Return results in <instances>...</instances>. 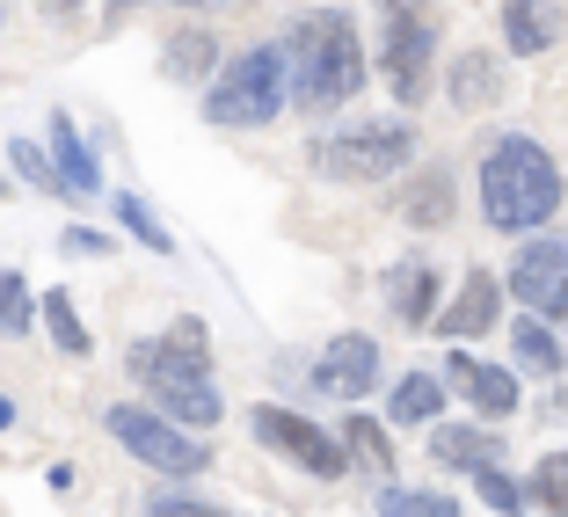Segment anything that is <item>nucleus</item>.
I'll return each mask as SVG.
<instances>
[{
    "mask_svg": "<svg viewBox=\"0 0 568 517\" xmlns=\"http://www.w3.org/2000/svg\"><path fill=\"white\" fill-rule=\"evenodd\" d=\"M102 423H110V437H118L132 459H146L153 474H175V481H183V474H204V467H212L204 437L183 430V423L168 416V408H132V401H118V408H110Z\"/></svg>",
    "mask_w": 568,
    "mask_h": 517,
    "instance_id": "nucleus-7",
    "label": "nucleus"
},
{
    "mask_svg": "<svg viewBox=\"0 0 568 517\" xmlns=\"http://www.w3.org/2000/svg\"><path fill=\"white\" fill-rule=\"evenodd\" d=\"M402 219L408 226H445L452 219V168H423L416 183L402 190Z\"/></svg>",
    "mask_w": 568,
    "mask_h": 517,
    "instance_id": "nucleus-21",
    "label": "nucleus"
},
{
    "mask_svg": "<svg viewBox=\"0 0 568 517\" xmlns=\"http://www.w3.org/2000/svg\"><path fill=\"white\" fill-rule=\"evenodd\" d=\"M445 386L467 401L474 416H488V423H510V416H518V401H525L518 372H510V365H488V357H474V351H452L445 357Z\"/></svg>",
    "mask_w": 568,
    "mask_h": 517,
    "instance_id": "nucleus-10",
    "label": "nucleus"
},
{
    "mask_svg": "<svg viewBox=\"0 0 568 517\" xmlns=\"http://www.w3.org/2000/svg\"><path fill=\"white\" fill-rule=\"evenodd\" d=\"M568 30L561 0H503V51L510 59H539V51H554Z\"/></svg>",
    "mask_w": 568,
    "mask_h": 517,
    "instance_id": "nucleus-13",
    "label": "nucleus"
},
{
    "mask_svg": "<svg viewBox=\"0 0 568 517\" xmlns=\"http://www.w3.org/2000/svg\"><path fill=\"white\" fill-rule=\"evenodd\" d=\"M510 357H518L532 379H561V372H568L561 335H554V321H539V314H518V321H510Z\"/></svg>",
    "mask_w": 568,
    "mask_h": 517,
    "instance_id": "nucleus-18",
    "label": "nucleus"
},
{
    "mask_svg": "<svg viewBox=\"0 0 568 517\" xmlns=\"http://www.w3.org/2000/svg\"><path fill=\"white\" fill-rule=\"evenodd\" d=\"M284 102H292L284 44H248L241 59H226V67L212 73V88H204V118H212L219 132H263Z\"/></svg>",
    "mask_w": 568,
    "mask_h": 517,
    "instance_id": "nucleus-4",
    "label": "nucleus"
},
{
    "mask_svg": "<svg viewBox=\"0 0 568 517\" xmlns=\"http://www.w3.org/2000/svg\"><path fill=\"white\" fill-rule=\"evenodd\" d=\"M59 249H67V255H110V234H95V226H67Z\"/></svg>",
    "mask_w": 568,
    "mask_h": 517,
    "instance_id": "nucleus-31",
    "label": "nucleus"
},
{
    "mask_svg": "<svg viewBox=\"0 0 568 517\" xmlns=\"http://www.w3.org/2000/svg\"><path fill=\"white\" fill-rule=\"evenodd\" d=\"M379 517H459L445 488H379Z\"/></svg>",
    "mask_w": 568,
    "mask_h": 517,
    "instance_id": "nucleus-23",
    "label": "nucleus"
},
{
    "mask_svg": "<svg viewBox=\"0 0 568 517\" xmlns=\"http://www.w3.org/2000/svg\"><path fill=\"white\" fill-rule=\"evenodd\" d=\"M212 67V37L204 30H175L161 51V73H175V81H197V73Z\"/></svg>",
    "mask_w": 568,
    "mask_h": 517,
    "instance_id": "nucleus-26",
    "label": "nucleus"
},
{
    "mask_svg": "<svg viewBox=\"0 0 568 517\" xmlns=\"http://www.w3.org/2000/svg\"><path fill=\"white\" fill-rule=\"evenodd\" d=\"M416 161V124L408 118H365V124H343L314 146V168L328 183H386Z\"/></svg>",
    "mask_w": 568,
    "mask_h": 517,
    "instance_id": "nucleus-6",
    "label": "nucleus"
},
{
    "mask_svg": "<svg viewBox=\"0 0 568 517\" xmlns=\"http://www.w3.org/2000/svg\"><path fill=\"white\" fill-rule=\"evenodd\" d=\"M474 481H481V503H488V510H496V517H518L525 503H532V488H525L518 474H503V467H481V474H474Z\"/></svg>",
    "mask_w": 568,
    "mask_h": 517,
    "instance_id": "nucleus-29",
    "label": "nucleus"
},
{
    "mask_svg": "<svg viewBox=\"0 0 568 517\" xmlns=\"http://www.w3.org/2000/svg\"><path fill=\"white\" fill-rule=\"evenodd\" d=\"M445 95H452V110H488V102H503V59L496 51H459Z\"/></svg>",
    "mask_w": 568,
    "mask_h": 517,
    "instance_id": "nucleus-17",
    "label": "nucleus"
},
{
    "mask_svg": "<svg viewBox=\"0 0 568 517\" xmlns=\"http://www.w3.org/2000/svg\"><path fill=\"white\" fill-rule=\"evenodd\" d=\"M0 430H16V401L0 394Z\"/></svg>",
    "mask_w": 568,
    "mask_h": 517,
    "instance_id": "nucleus-32",
    "label": "nucleus"
},
{
    "mask_svg": "<svg viewBox=\"0 0 568 517\" xmlns=\"http://www.w3.org/2000/svg\"><path fill=\"white\" fill-rule=\"evenodd\" d=\"M379 81L416 110L437 81V0H379Z\"/></svg>",
    "mask_w": 568,
    "mask_h": 517,
    "instance_id": "nucleus-5",
    "label": "nucleus"
},
{
    "mask_svg": "<svg viewBox=\"0 0 568 517\" xmlns=\"http://www.w3.org/2000/svg\"><path fill=\"white\" fill-rule=\"evenodd\" d=\"M554 212H561V168H554V153L525 132H503L481 153V219L496 234H539Z\"/></svg>",
    "mask_w": 568,
    "mask_h": 517,
    "instance_id": "nucleus-2",
    "label": "nucleus"
},
{
    "mask_svg": "<svg viewBox=\"0 0 568 517\" xmlns=\"http://www.w3.org/2000/svg\"><path fill=\"white\" fill-rule=\"evenodd\" d=\"M248 430L263 437L270 452H284L292 467H306L314 481H343V474H351V452L335 445L321 423L292 416V408H277V401H255V408H248Z\"/></svg>",
    "mask_w": 568,
    "mask_h": 517,
    "instance_id": "nucleus-8",
    "label": "nucleus"
},
{
    "mask_svg": "<svg viewBox=\"0 0 568 517\" xmlns=\"http://www.w3.org/2000/svg\"><path fill=\"white\" fill-rule=\"evenodd\" d=\"M175 8H197V0H175Z\"/></svg>",
    "mask_w": 568,
    "mask_h": 517,
    "instance_id": "nucleus-33",
    "label": "nucleus"
},
{
    "mask_svg": "<svg viewBox=\"0 0 568 517\" xmlns=\"http://www.w3.org/2000/svg\"><path fill=\"white\" fill-rule=\"evenodd\" d=\"M30 321H44V306L30 300V284H22L16 270H0V335H22Z\"/></svg>",
    "mask_w": 568,
    "mask_h": 517,
    "instance_id": "nucleus-28",
    "label": "nucleus"
},
{
    "mask_svg": "<svg viewBox=\"0 0 568 517\" xmlns=\"http://www.w3.org/2000/svg\"><path fill=\"white\" fill-rule=\"evenodd\" d=\"M8 168H16L30 190H44V197H67V175H59V161H51L44 146H30V139H16V146H8Z\"/></svg>",
    "mask_w": 568,
    "mask_h": 517,
    "instance_id": "nucleus-24",
    "label": "nucleus"
},
{
    "mask_svg": "<svg viewBox=\"0 0 568 517\" xmlns=\"http://www.w3.org/2000/svg\"><path fill=\"white\" fill-rule=\"evenodd\" d=\"M525 488H532V503L547 517H568V452H547V459L525 474Z\"/></svg>",
    "mask_w": 568,
    "mask_h": 517,
    "instance_id": "nucleus-25",
    "label": "nucleus"
},
{
    "mask_svg": "<svg viewBox=\"0 0 568 517\" xmlns=\"http://www.w3.org/2000/svg\"><path fill=\"white\" fill-rule=\"evenodd\" d=\"M284 67H292V102L306 118H328L365 88V37L343 8H314L284 30Z\"/></svg>",
    "mask_w": 568,
    "mask_h": 517,
    "instance_id": "nucleus-1",
    "label": "nucleus"
},
{
    "mask_svg": "<svg viewBox=\"0 0 568 517\" xmlns=\"http://www.w3.org/2000/svg\"><path fill=\"white\" fill-rule=\"evenodd\" d=\"M132 379L183 430H212L219 423V386H212V365H204V321H175L168 335L132 343Z\"/></svg>",
    "mask_w": 568,
    "mask_h": 517,
    "instance_id": "nucleus-3",
    "label": "nucleus"
},
{
    "mask_svg": "<svg viewBox=\"0 0 568 517\" xmlns=\"http://www.w3.org/2000/svg\"><path fill=\"white\" fill-rule=\"evenodd\" d=\"M343 452H351V459L372 474V481H394V437H386V423L343 416Z\"/></svg>",
    "mask_w": 568,
    "mask_h": 517,
    "instance_id": "nucleus-20",
    "label": "nucleus"
},
{
    "mask_svg": "<svg viewBox=\"0 0 568 517\" xmlns=\"http://www.w3.org/2000/svg\"><path fill=\"white\" fill-rule=\"evenodd\" d=\"M430 459H437V467L481 474V467H503V437L474 430V423H437V430H430Z\"/></svg>",
    "mask_w": 568,
    "mask_h": 517,
    "instance_id": "nucleus-16",
    "label": "nucleus"
},
{
    "mask_svg": "<svg viewBox=\"0 0 568 517\" xmlns=\"http://www.w3.org/2000/svg\"><path fill=\"white\" fill-rule=\"evenodd\" d=\"M496 314H503V277L496 270H467V277H459V300H452L430 328L445 335V343H474V335L496 328Z\"/></svg>",
    "mask_w": 568,
    "mask_h": 517,
    "instance_id": "nucleus-12",
    "label": "nucleus"
},
{
    "mask_svg": "<svg viewBox=\"0 0 568 517\" xmlns=\"http://www.w3.org/2000/svg\"><path fill=\"white\" fill-rule=\"evenodd\" d=\"M51 161H59V175H67V197H73V204H81V197H95V190H102L95 146H88V139H81V124H73L67 110L51 118Z\"/></svg>",
    "mask_w": 568,
    "mask_h": 517,
    "instance_id": "nucleus-15",
    "label": "nucleus"
},
{
    "mask_svg": "<svg viewBox=\"0 0 568 517\" xmlns=\"http://www.w3.org/2000/svg\"><path fill=\"white\" fill-rule=\"evenodd\" d=\"M510 300H518L525 314L568 328V241L561 234H532L518 249V263H510Z\"/></svg>",
    "mask_w": 568,
    "mask_h": 517,
    "instance_id": "nucleus-9",
    "label": "nucleus"
},
{
    "mask_svg": "<svg viewBox=\"0 0 568 517\" xmlns=\"http://www.w3.org/2000/svg\"><path fill=\"white\" fill-rule=\"evenodd\" d=\"M314 386L335 394V401H365L372 386H379V343H372L365 328L335 335L328 351H321V365H314Z\"/></svg>",
    "mask_w": 568,
    "mask_h": 517,
    "instance_id": "nucleus-11",
    "label": "nucleus"
},
{
    "mask_svg": "<svg viewBox=\"0 0 568 517\" xmlns=\"http://www.w3.org/2000/svg\"><path fill=\"white\" fill-rule=\"evenodd\" d=\"M118 219H124V234H132L139 249H153V255H175V241H168V226L153 219V204H146V197H132V190H124V197H118Z\"/></svg>",
    "mask_w": 568,
    "mask_h": 517,
    "instance_id": "nucleus-27",
    "label": "nucleus"
},
{
    "mask_svg": "<svg viewBox=\"0 0 568 517\" xmlns=\"http://www.w3.org/2000/svg\"><path fill=\"white\" fill-rule=\"evenodd\" d=\"M386 306H394L402 328H430V321H437V270L423 263V255L394 263V270H386Z\"/></svg>",
    "mask_w": 568,
    "mask_h": 517,
    "instance_id": "nucleus-14",
    "label": "nucleus"
},
{
    "mask_svg": "<svg viewBox=\"0 0 568 517\" xmlns=\"http://www.w3.org/2000/svg\"><path fill=\"white\" fill-rule=\"evenodd\" d=\"M445 394L452 386L437 379V372H408V379L394 386V401H386V423H437L445 416Z\"/></svg>",
    "mask_w": 568,
    "mask_h": 517,
    "instance_id": "nucleus-19",
    "label": "nucleus"
},
{
    "mask_svg": "<svg viewBox=\"0 0 568 517\" xmlns=\"http://www.w3.org/2000/svg\"><path fill=\"white\" fill-rule=\"evenodd\" d=\"M146 517H226V510H212V503H197V496H153Z\"/></svg>",
    "mask_w": 568,
    "mask_h": 517,
    "instance_id": "nucleus-30",
    "label": "nucleus"
},
{
    "mask_svg": "<svg viewBox=\"0 0 568 517\" xmlns=\"http://www.w3.org/2000/svg\"><path fill=\"white\" fill-rule=\"evenodd\" d=\"M37 306H44V328H51V343H59L67 357H88V351H95V335H88V321L73 314V300H67V292H44Z\"/></svg>",
    "mask_w": 568,
    "mask_h": 517,
    "instance_id": "nucleus-22",
    "label": "nucleus"
}]
</instances>
